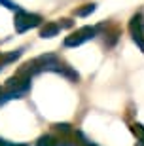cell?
Returning <instances> with one entry per match:
<instances>
[{
  "instance_id": "obj_10",
  "label": "cell",
  "mask_w": 144,
  "mask_h": 146,
  "mask_svg": "<svg viewBox=\"0 0 144 146\" xmlns=\"http://www.w3.org/2000/svg\"><path fill=\"white\" fill-rule=\"evenodd\" d=\"M0 4L6 6V8H10V10H17V6L11 2V0H0Z\"/></svg>"
},
{
  "instance_id": "obj_11",
  "label": "cell",
  "mask_w": 144,
  "mask_h": 146,
  "mask_svg": "<svg viewBox=\"0 0 144 146\" xmlns=\"http://www.w3.org/2000/svg\"><path fill=\"white\" fill-rule=\"evenodd\" d=\"M8 93H6V87H0V104L2 103H6V101H8Z\"/></svg>"
},
{
  "instance_id": "obj_3",
  "label": "cell",
  "mask_w": 144,
  "mask_h": 146,
  "mask_svg": "<svg viewBox=\"0 0 144 146\" xmlns=\"http://www.w3.org/2000/svg\"><path fill=\"white\" fill-rule=\"evenodd\" d=\"M129 33H131L133 40L137 42V46L144 51V15L142 13H135V15L131 17Z\"/></svg>"
},
{
  "instance_id": "obj_7",
  "label": "cell",
  "mask_w": 144,
  "mask_h": 146,
  "mask_svg": "<svg viewBox=\"0 0 144 146\" xmlns=\"http://www.w3.org/2000/svg\"><path fill=\"white\" fill-rule=\"evenodd\" d=\"M55 129L61 131V133H64V135H70V133H72V129H70L68 123H57V125H55Z\"/></svg>"
},
{
  "instance_id": "obj_5",
  "label": "cell",
  "mask_w": 144,
  "mask_h": 146,
  "mask_svg": "<svg viewBox=\"0 0 144 146\" xmlns=\"http://www.w3.org/2000/svg\"><path fill=\"white\" fill-rule=\"evenodd\" d=\"M61 142L57 141V139H53L51 135H44V137H40L38 139V142H36V146H59Z\"/></svg>"
},
{
  "instance_id": "obj_1",
  "label": "cell",
  "mask_w": 144,
  "mask_h": 146,
  "mask_svg": "<svg viewBox=\"0 0 144 146\" xmlns=\"http://www.w3.org/2000/svg\"><path fill=\"white\" fill-rule=\"evenodd\" d=\"M40 23H42V15L29 13V11H23V10H17L15 19H13V25H15L17 33H25L29 29H34V27H38Z\"/></svg>"
},
{
  "instance_id": "obj_8",
  "label": "cell",
  "mask_w": 144,
  "mask_h": 146,
  "mask_svg": "<svg viewBox=\"0 0 144 146\" xmlns=\"http://www.w3.org/2000/svg\"><path fill=\"white\" fill-rule=\"evenodd\" d=\"M91 11H95V4H86V8L84 10H78V15H87V13H91Z\"/></svg>"
},
{
  "instance_id": "obj_2",
  "label": "cell",
  "mask_w": 144,
  "mask_h": 146,
  "mask_svg": "<svg viewBox=\"0 0 144 146\" xmlns=\"http://www.w3.org/2000/svg\"><path fill=\"white\" fill-rule=\"evenodd\" d=\"M95 34H97V29L86 25V27L78 29L76 33H72L70 36L64 38V46H66V48H76V46L87 42V40H91V38H95Z\"/></svg>"
},
{
  "instance_id": "obj_6",
  "label": "cell",
  "mask_w": 144,
  "mask_h": 146,
  "mask_svg": "<svg viewBox=\"0 0 144 146\" xmlns=\"http://www.w3.org/2000/svg\"><path fill=\"white\" fill-rule=\"evenodd\" d=\"M133 133L139 137V146H144V127H142V125H135Z\"/></svg>"
},
{
  "instance_id": "obj_9",
  "label": "cell",
  "mask_w": 144,
  "mask_h": 146,
  "mask_svg": "<svg viewBox=\"0 0 144 146\" xmlns=\"http://www.w3.org/2000/svg\"><path fill=\"white\" fill-rule=\"evenodd\" d=\"M0 146H29V144H23V142H8L4 139H0Z\"/></svg>"
},
{
  "instance_id": "obj_4",
  "label": "cell",
  "mask_w": 144,
  "mask_h": 146,
  "mask_svg": "<svg viewBox=\"0 0 144 146\" xmlns=\"http://www.w3.org/2000/svg\"><path fill=\"white\" fill-rule=\"evenodd\" d=\"M59 34V25L57 23H46V27L40 31V36L42 38H53Z\"/></svg>"
}]
</instances>
